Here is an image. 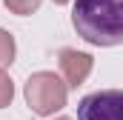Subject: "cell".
Masks as SVG:
<instances>
[{"mask_svg": "<svg viewBox=\"0 0 123 120\" xmlns=\"http://www.w3.org/2000/svg\"><path fill=\"white\" fill-rule=\"evenodd\" d=\"M72 23L94 46H117L123 40V0H74Z\"/></svg>", "mask_w": 123, "mask_h": 120, "instance_id": "obj_1", "label": "cell"}, {"mask_svg": "<svg viewBox=\"0 0 123 120\" xmlns=\"http://www.w3.org/2000/svg\"><path fill=\"white\" fill-rule=\"evenodd\" d=\"M77 120H123V94L117 89L86 94L77 103Z\"/></svg>", "mask_w": 123, "mask_h": 120, "instance_id": "obj_2", "label": "cell"}, {"mask_svg": "<svg viewBox=\"0 0 123 120\" xmlns=\"http://www.w3.org/2000/svg\"><path fill=\"white\" fill-rule=\"evenodd\" d=\"M26 94H29V103L34 106V112H40V114H46V112H52V109H60V103H63V91L57 89V86H46V89H43L40 74H37L34 80H29Z\"/></svg>", "mask_w": 123, "mask_h": 120, "instance_id": "obj_3", "label": "cell"}, {"mask_svg": "<svg viewBox=\"0 0 123 120\" xmlns=\"http://www.w3.org/2000/svg\"><path fill=\"white\" fill-rule=\"evenodd\" d=\"M12 52H14L12 37H9L6 31H0V63H9V60H12Z\"/></svg>", "mask_w": 123, "mask_h": 120, "instance_id": "obj_4", "label": "cell"}, {"mask_svg": "<svg viewBox=\"0 0 123 120\" xmlns=\"http://www.w3.org/2000/svg\"><path fill=\"white\" fill-rule=\"evenodd\" d=\"M6 100H12V83L0 74V106H3Z\"/></svg>", "mask_w": 123, "mask_h": 120, "instance_id": "obj_5", "label": "cell"}, {"mask_svg": "<svg viewBox=\"0 0 123 120\" xmlns=\"http://www.w3.org/2000/svg\"><path fill=\"white\" fill-rule=\"evenodd\" d=\"M9 6H14L17 12H29V9H34L37 6V0H6Z\"/></svg>", "mask_w": 123, "mask_h": 120, "instance_id": "obj_6", "label": "cell"}]
</instances>
